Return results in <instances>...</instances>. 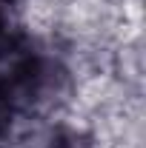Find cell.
I'll return each mask as SVG.
<instances>
[{
	"mask_svg": "<svg viewBox=\"0 0 146 148\" xmlns=\"http://www.w3.org/2000/svg\"><path fill=\"white\" fill-rule=\"evenodd\" d=\"M69 88L66 69L43 54H35L26 43L0 57V100L15 111L26 114L55 103Z\"/></svg>",
	"mask_w": 146,
	"mask_h": 148,
	"instance_id": "cell-1",
	"label": "cell"
},
{
	"mask_svg": "<svg viewBox=\"0 0 146 148\" xmlns=\"http://www.w3.org/2000/svg\"><path fill=\"white\" fill-rule=\"evenodd\" d=\"M23 46V32H20L17 12L9 0H0V57L9 54L12 49Z\"/></svg>",
	"mask_w": 146,
	"mask_h": 148,
	"instance_id": "cell-2",
	"label": "cell"
},
{
	"mask_svg": "<svg viewBox=\"0 0 146 148\" xmlns=\"http://www.w3.org/2000/svg\"><path fill=\"white\" fill-rule=\"evenodd\" d=\"M46 148H92V137L80 128H57Z\"/></svg>",
	"mask_w": 146,
	"mask_h": 148,
	"instance_id": "cell-3",
	"label": "cell"
},
{
	"mask_svg": "<svg viewBox=\"0 0 146 148\" xmlns=\"http://www.w3.org/2000/svg\"><path fill=\"white\" fill-rule=\"evenodd\" d=\"M15 111L9 108L3 100H0V148H6V143L12 140V128H15Z\"/></svg>",
	"mask_w": 146,
	"mask_h": 148,
	"instance_id": "cell-4",
	"label": "cell"
}]
</instances>
